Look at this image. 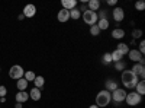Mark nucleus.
<instances>
[{"mask_svg":"<svg viewBox=\"0 0 145 108\" xmlns=\"http://www.w3.org/2000/svg\"><path fill=\"white\" fill-rule=\"evenodd\" d=\"M120 79H122L123 86L128 88V89H134V88L137 86V83L139 82L138 76H135L134 73H132V70H123V72H122V76H120Z\"/></svg>","mask_w":145,"mask_h":108,"instance_id":"nucleus-1","label":"nucleus"},{"mask_svg":"<svg viewBox=\"0 0 145 108\" xmlns=\"http://www.w3.org/2000/svg\"><path fill=\"white\" fill-rule=\"evenodd\" d=\"M110 54H112V60H113L115 63H116V62H120V60H122V57H123V56L120 54L118 50H115V51H113V53H110Z\"/></svg>","mask_w":145,"mask_h":108,"instance_id":"nucleus-25","label":"nucleus"},{"mask_svg":"<svg viewBox=\"0 0 145 108\" xmlns=\"http://www.w3.org/2000/svg\"><path fill=\"white\" fill-rule=\"evenodd\" d=\"M102 60H103V63H105V64H109V63H112V62H113L110 53H105L103 57H102Z\"/></svg>","mask_w":145,"mask_h":108,"instance_id":"nucleus-26","label":"nucleus"},{"mask_svg":"<svg viewBox=\"0 0 145 108\" xmlns=\"http://www.w3.org/2000/svg\"><path fill=\"white\" fill-rule=\"evenodd\" d=\"M141 99H142V97H141L139 93H137V92H129V93H126V98H125L126 104L131 105V107L138 105V104L141 102Z\"/></svg>","mask_w":145,"mask_h":108,"instance_id":"nucleus-5","label":"nucleus"},{"mask_svg":"<svg viewBox=\"0 0 145 108\" xmlns=\"http://www.w3.org/2000/svg\"><path fill=\"white\" fill-rule=\"evenodd\" d=\"M115 89H118V83H116L115 80H107V82H106V91L112 93Z\"/></svg>","mask_w":145,"mask_h":108,"instance_id":"nucleus-19","label":"nucleus"},{"mask_svg":"<svg viewBox=\"0 0 145 108\" xmlns=\"http://www.w3.org/2000/svg\"><path fill=\"white\" fill-rule=\"evenodd\" d=\"M142 37V31L141 29H134L132 31V38H141Z\"/></svg>","mask_w":145,"mask_h":108,"instance_id":"nucleus-29","label":"nucleus"},{"mask_svg":"<svg viewBox=\"0 0 145 108\" xmlns=\"http://www.w3.org/2000/svg\"><path fill=\"white\" fill-rule=\"evenodd\" d=\"M29 98H32L33 101H39L41 99V89L32 88V91L29 92Z\"/></svg>","mask_w":145,"mask_h":108,"instance_id":"nucleus-15","label":"nucleus"},{"mask_svg":"<svg viewBox=\"0 0 145 108\" xmlns=\"http://www.w3.org/2000/svg\"><path fill=\"white\" fill-rule=\"evenodd\" d=\"M138 51H139L141 54H144V51H145V41H141V44H139V48H138Z\"/></svg>","mask_w":145,"mask_h":108,"instance_id":"nucleus-32","label":"nucleus"},{"mask_svg":"<svg viewBox=\"0 0 145 108\" xmlns=\"http://www.w3.org/2000/svg\"><path fill=\"white\" fill-rule=\"evenodd\" d=\"M15 108H22V104H19V102H16V105H15Z\"/></svg>","mask_w":145,"mask_h":108,"instance_id":"nucleus-34","label":"nucleus"},{"mask_svg":"<svg viewBox=\"0 0 145 108\" xmlns=\"http://www.w3.org/2000/svg\"><path fill=\"white\" fill-rule=\"evenodd\" d=\"M137 93H139L141 95V97H142V95L145 93V82L144 80H139L138 83H137Z\"/></svg>","mask_w":145,"mask_h":108,"instance_id":"nucleus-23","label":"nucleus"},{"mask_svg":"<svg viewBox=\"0 0 145 108\" xmlns=\"http://www.w3.org/2000/svg\"><path fill=\"white\" fill-rule=\"evenodd\" d=\"M33 83H35V88L41 89V88L45 85V79H44V76H36L35 80H33Z\"/></svg>","mask_w":145,"mask_h":108,"instance_id":"nucleus-21","label":"nucleus"},{"mask_svg":"<svg viewBox=\"0 0 145 108\" xmlns=\"http://www.w3.org/2000/svg\"><path fill=\"white\" fill-rule=\"evenodd\" d=\"M128 56H129V58H131L134 63H141V64H144V56H142V54H141L137 48H134V50H129Z\"/></svg>","mask_w":145,"mask_h":108,"instance_id":"nucleus-7","label":"nucleus"},{"mask_svg":"<svg viewBox=\"0 0 145 108\" xmlns=\"http://www.w3.org/2000/svg\"><path fill=\"white\" fill-rule=\"evenodd\" d=\"M6 93H7L6 86H0V98H6Z\"/></svg>","mask_w":145,"mask_h":108,"instance_id":"nucleus-31","label":"nucleus"},{"mask_svg":"<svg viewBox=\"0 0 145 108\" xmlns=\"http://www.w3.org/2000/svg\"><path fill=\"white\" fill-rule=\"evenodd\" d=\"M135 9L137 10H144L145 9V3L144 2H137L135 3Z\"/></svg>","mask_w":145,"mask_h":108,"instance_id":"nucleus-30","label":"nucleus"},{"mask_svg":"<svg viewBox=\"0 0 145 108\" xmlns=\"http://www.w3.org/2000/svg\"><path fill=\"white\" fill-rule=\"evenodd\" d=\"M123 18H125L123 9H122V7H115V9H113V19H115L116 22H120V21H123Z\"/></svg>","mask_w":145,"mask_h":108,"instance_id":"nucleus-11","label":"nucleus"},{"mask_svg":"<svg viewBox=\"0 0 145 108\" xmlns=\"http://www.w3.org/2000/svg\"><path fill=\"white\" fill-rule=\"evenodd\" d=\"M28 80H25V79H19L18 82H16V88H18V91H25L26 88H28Z\"/></svg>","mask_w":145,"mask_h":108,"instance_id":"nucleus-18","label":"nucleus"},{"mask_svg":"<svg viewBox=\"0 0 145 108\" xmlns=\"http://www.w3.org/2000/svg\"><path fill=\"white\" fill-rule=\"evenodd\" d=\"M36 15V7L33 5H26L23 7V16L25 18H33Z\"/></svg>","mask_w":145,"mask_h":108,"instance_id":"nucleus-9","label":"nucleus"},{"mask_svg":"<svg viewBox=\"0 0 145 108\" xmlns=\"http://www.w3.org/2000/svg\"><path fill=\"white\" fill-rule=\"evenodd\" d=\"M112 101V97H110V92H107L106 89L105 91H100L97 95H96V105L99 108L100 107H107Z\"/></svg>","mask_w":145,"mask_h":108,"instance_id":"nucleus-2","label":"nucleus"},{"mask_svg":"<svg viewBox=\"0 0 145 108\" xmlns=\"http://www.w3.org/2000/svg\"><path fill=\"white\" fill-rule=\"evenodd\" d=\"M112 37H113L115 40H122V38L125 37V31L120 29V28H116V29L112 31Z\"/></svg>","mask_w":145,"mask_h":108,"instance_id":"nucleus-16","label":"nucleus"},{"mask_svg":"<svg viewBox=\"0 0 145 108\" xmlns=\"http://www.w3.org/2000/svg\"><path fill=\"white\" fill-rule=\"evenodd\" d=\"M126 93L128 92H125V89H120V88H118V89H115L112 93H110V97H112V99L115 101V102H122V101H125V98H126Z\"/></svg>","mask_w":145,"mask_h":108,"instance_id":"nucleus-6","label":"nucleus"},{"mask_svg":"<svg viewBox=\"0 0 145 108\" xmlns=\"http://www.w3.org/2000/svg\"><path fill=\"white\" fill-rule=\"evenodd\" d=\"M81 16V12L76 7V9H71L70 10V19H74V21H78Z\"/></svg>","mask_w":145,"mask_h":108,"instance_id":"nucleus-20","label":"nucleus"},{"mask_svg":"<svg viewBox=\"0 0 145 108\" xmlns=\"http://www.w3.org/2000/svg\"><path fill=\"white\" fill-rule=\"evenodd\" d=\"M125 67H126V64L122 62V60L115 63V69H116V70H125Z\"/></svg>","mask_w":145,"mask_h":108,"instance_id":"nucleus-28","label":"nucleus"},{"mask_svg":"<svg viewBox=\"0 0 145 108\" xmlns=\"http://www.w3.org/2000/svg\"><path fill=\"white\" fill-rule=\"evenodd\" d=\"M89 108H99V107H97V105H90Z\"/></svg>","mask_w":145,"mask_h":108,"instance_id":"nucleus-36","label":"nucleus"},{"mask_svg":"<svg viewBox=\"0 0 145 108\" xmlns=\"http://www.w3.org/2000/svg\"><path fill=\"white\" fill-rule=\"evenodd\" d=\"M58 21L59 22H67L70 19V10H65V9H61L58 12V15H57Z\"/></svg>","mask_w":145,"mask_h":108,"instance_id":"nucleus-13","label":"nucleus"},{"mask_svg":"<svg viewBox=\"0 0 145 108\" xmlns=\"http://www.w3.org/2000/svg\"><path fill=\"white\" fill-rule=\"evenodd\" d=\"M132 73H134L135 76H138V78H144L145 76V67H144V64L135 63L134 67H132Z\"/></svg>","mask_w":145,"mask_h":108,"instance_id":"nucleus-8","label":"nucleus"},{"mask_svg":"<svg viewBox=\"0 0 145 108\" xmlns=\"http://www.w3.org/2000/svg\"><path fill=\"white\" fill-rule=\"evenodd\" d=\"M87 6H89V10H91V12H97V10L100 9V2H99V0H89Z\"/></svg>","mask_w":145,"mask_h":108,"instance_id":"nucleus-14","label":"nucleus"},{"mask_svg":"<svg viewBox=\"0 0 145 108\" xmlns=\"http://www.w3.org/2000/svg\"><path fill=\"white\" fill-rule=\"evenodd\" d=\"M23 18H25V16H23V13H22V15H19V16H18V19H19V21H22V19H23Z\"/></svg>","mask_w":145,"mask_h":108,"instance_id":"nucleus-35","label":"nucleus"},{"mask_svg":"<svg viewBox=\"0 0 145 108\" xmlns=\"http://www.w3.org/2000/svg\"><path fill=\"white\" fill-rule=\"evenodd\" d=\"M83 21L87 23V25L93 27L97 23V12H91V10H84L83 12Z\"/></svg>","mask_w":145,"mask_h":108,"instance_id":"nucleus-3","label":"nucleus"},{"mask_svg":"<svg viewBox=\"0 0 145 108\" xmlns=\"http://www.w3.org/2000/svg\"><path fill=\"white\" fill-rule=\"evenodd\" d=\"M116 3H118V0H107V5L109 6H115Z\"/></svg>","mask_w":145,"mask_h":108,"instance_id":"nucleus-33","label":"nucleus"},{"mask_svg":"<svg viewBox=\"0 0 145 108\" xmlns=\"http://www.w3.org/2000/svg\"><path fill=\"white\" fill-rule=\"evenodd\" d=\"M96 25L99 27V29H100V31H105V29H107V28H109V21H107V19H99Z\"/></svg>","mask_w":145,"mask_h":108,"instance_id":"nucleus-22","label":"nucleus"},{"mask_svg":"<svg viewBox=\"0 0 145 108\" xmlns=\"http://www.w3.org/2000/svg\"><path fill=\"white\" fill-rule=\"evenodd\" d=\"M90 34L93 35V37H97V35L100 34L99 27H97V25H93V27H90Z\"/></svg>","mask_w":145,"mask_h":108,"instance_id":"nucleus-27","label":"nucleus"},{"mask_svg":"<svg viewBox=\"0 0 145 108\" xmlns=\"http://www.w3.org/2000/svg\"><path fill=\"white\" fill-rule=\"evenodd\" d=\"M61 3H63V9L65 10H71L77 7V0H63Z\"/></svg>","mask_w":145,"mask_h":108,"instance_id":"nucleus-12","label":"nucleus"},{"mask_svg":"<svg viewBox=\"0 0 145 108\" xmlns=\"http://www.w3.org/2000/svg\"><path fill=\"white\" fill-rule=\"evenodd\" d=\"M122 56H125V54H128L129 53V47H128V44H125V42H120V44H118V48H116Z\"/></svg>","mask_w":145,"mask_h":108,"instance_id":"nucleus-17","label":"nucleus"},{"mask_svg":"<svg viewBox=\"0 0 145 108\" xmlns=\"http://www.w3.org/2000/svg\"><path fill=\"white\" fill-rule=\"evenodd\" d=\"M15 99H16V102H19V104H23V102H26V101L29 99V93H28L26 91H19V92L16 93Z\"/></svg>","mask_w":145,"mask_h":108,"instance_id":"nucleus-10","label":"nucleus"},{"mask_svg":"<svg viewBox=\"0 0 145 108\" xmlns=\"http://www.w3.org/2000/svg\"><path fill=\"white\" fill-rule=\"evenodd\" d=\"M23 75H25V70H23V67H22V66H19V64L12 66V67H10V70H9V76H10L12 79H15V80L22 79V78H23Z\"/></svg>","mask_w":145,"mask_h":108,"instance_id":"nucleus-4","label":"nucleus"},{"mask_svg":"<svg viewBox=\"0 0 145 108\" xmlns=\"http://www.w3.org/2000/svg\"><path fill=\"white\" fill-rule=\"evenodd\" d=\"M35 78H36V75L33 73L32 70H28V72H25V75H23V79H25V80H28V82H33V80H35Z\"/></svg>","mask_w":145,"mask_h":108,"instance_id":"nucleus-24","label":"nucleus"}]
</instances>
